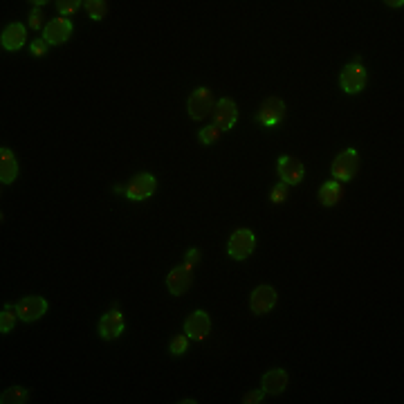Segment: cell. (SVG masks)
<instances>
[{"label":"cell","mask_w":404,"mask_h":404,"mask_svg":"<svg viewBox=\"0 0 404 404\" xmlns=\"http://www.w3.org/2000/svg\"><path fill=\"white\" fill-rule=\"evenodd\" d=\"M184 261H187V263H191V265H195V263L200 261V249H198V247L189 249V252H187V259H184Z\"/></svg>","instance_id":"cell-29"},{"label":"cell","mask_w":404,"mask_h":404,"mask_svg":"<svg viewBox=\"0 0 404 404\" xmlns=\"http://www.w3.org/2000/svg\"><path fill=\"white\" fill-rule=\"evenodd\" d=\"M276 173H279V178L283 184H287V187H297V184L304 182V176H306V167L301 159H297L292 155H283L279 159V164H276Z\"/></svg>","instance_id":"cell-8"},{"label":"cell","mask_w":404,"mask_h":404,"mask_svg":"<svg viewBox=\"0 0 404 404\" xmlns=\"http://www.w3.org/2000/svg\"><path fill=\"white\" fill-rule=\"evenodd\" d=\"M341 195H344L341 182H337V180L323 182L321 189H319V202H321L323 207H334V204L341 200Z\"/></svg>","instance_id":"cell-18"},{"label":"cell","mask_w":404,"mask_h":404,"mask_svg":"<svg viewBox=\"0 0 404 404\" xmlns=\"http://www.w3.org/2000/svg\"><path fill=\"white\" fill-rule=\"evenodd\" d=\"M189 348V337H187V332L184 334H176V337L171 339V346H169V351L171 355H184Z\"/></svg>","instance_id":"cell-22"},{"label":"cell","mask_w":404,"mask_h":404,"mask_svg":"<svg viewBox=\"0 0 404 404\" xmlns=\"http://www.w3.org/2000/svg\"><path fill=\"white\" fill-rule=\"evenodd\" d=\"M14 310H16V308L5 306V310H3V313H0V332H3V334H7V332L14 330L16 315H18V313H14Z\"/></svg>","instance_id":"cell-21"},{"label":"cell","mask_w":404,"mask_h":404,"mask_svg":"<svg viewBox=\"0 0 404 404\" xmlns=\"http://www.w3.org/2000/svg\"><path fill=\"white\" fill-rule=\"evenodd\" d=\"M84 7H86L88 16L92 20H101L103 16L108 14V3H106V0H86Z\"/></svg>","instance_id":"cell-20"},{"label":"cell","mask_w":404,"mask_h":404,"mask_svg":"<svg viewBox=\"0 0 404 404\" xmlns=\"http://www.w3.org/2000/svg\"><path fill=\"white\" fill-rule=\"evenodd\" d=\"M193 283V265L184 261L182 265H178V268H173L167 276V287H169V292L171 294H184V292H189V287Z\"/></svg>","instance_id":"cell-9"},{"label":"cell","mask_w":404,"mask_h":404,"mask_svg":"<svg viewBox=\"0 0 404 404\" xmlns=\"http://www.w3.org/2000/svg\"><path fill=\"white\" fill-rule=\"evenodd\" d=\"M16 313L22 321H37L48 313V301L43 297H22L16 304Z\"/></svg>","instance_id":"cell-14"},{"label":"cell","mask_w":404,"mask_h":404,"mask_svg":"<svg viewBox=\"0 0 404 404\" xmlns=\"http://www.w3.org/2000/svg\"><path fill=\"white\" fill-rule=\"evenodd\" d=\"M287 382H290V377L283 371V368H272L263 375L261 384H263V393H270V396H279L287 389Z\"/></svg>","instance_id":"cell-16"},{"label":"cell","mask_w":404,"mask_h":404,"mask_svg":"<svg viewBox=\"0 0 404 404\" xmlns=\"http://www.w3.org/2000/svg\"><path fill=\"white\" fill-rule=\"evenodd\" d=\"M84 5V3H79V0H59L56 3V9H59V16H70V14H77L79 7Z\"/></svg>","instance_id":"cell-23"},{"label":"cell","mask_w":404,"mask_h":404,"mask_svg":"<svg viewBox=\"0 0 404 404\" xmlns=\"http://www.w3.org/2000/svg\"><path fill=\"white\" fill-rule=\"evenodd\" d=\"M27 41V30L22 22H9V25L0 34V43L7 52H18Z\"/></svg>","instance_id":"cell-15"},{"label":"cell","mask_w":404,"mask_h":404,"mask_svg":"<svg viewBox=\"0 0 404 404\" xmlns=\"http://www.w3.org/2000/svg\"><path fill=\"white\" fill-rule=\"evenodd\" d=\"M332 178L337 180V182H351L355 176H357V171H360V155H357L355 148H346V151H341L337 157L332 159Z\"/></svg>","instance_id":"cell-1"},{"label":"cell","mask_w":404,"mask_h":404,"mask_svg":"<svg viewBox=\"0 0 404 404\" xmlns=\"http://www.w3.org/2000/svg\"><path fill=\"white\" fill-rule=\"evenodd\" d=\"M72 22L63 18V16H56L54 20H50L48 25L43 30V41L48 45H63L67 39L72 37Z\"/></svg>","instance_id":"cell-11"},{"label":"cell","mask_w":404,"mask_h":404,"mask_svg":"<svg viewBox=\"0 0 404 404\" xmlns=\"http://www.w3.org/2000/svg\"><path fill=\"white\" fill-rule=\"evenodd\" d=\"M285 112L287 110H285V103L281 97H268L261 103V108L256 112V122L272 129V126H279L285 119Z\"/></svg>","instance_id":"cell-6"},{"label":"cell","mask_w":404,"mask_h":404,"mask_svg":"<svg viewBox=\"0 0 404 404\" xmlns=\"http://www.w3.org/2000/svg\"><path fill=\"white\" fill-rule=\"evenodd\" d=\"M276 290L272 285H256L249 297V308L254 315H268L270 310L276 306Z\"/></svg>","instance_id":"cell-12"},{"label":"cell","mask_w":404,"mask_h":404,"mask_svg":"<svg viewBox=\"0 0 404 404\" xmlns=\"http://www.w3.org/2000/svg\"><path fill=\"white\" fill-rule=\"evenodd\" d=\"M157 189V180L151 176V173H137L135 178H131V182L126 184V195L131 200L140 202V200H148Z\"/></svg>","instance_id":"cell-7"},{"label":"cell","mask_w":404,"mask_h":404,"mask_svg":"<svg viewBox=\"0 0 404 404\" xmlns=\"http://www.w3.org/2000/svg\"><path fill=\"white\" fill-rule=\"evenodd\" d=\"M184 332H187L189 339L202 341L209 337L211 332V317L204 313V310H193V313L184 319Z\"/></svg>","instance_id":"cell-10"},{"label":"cell","mask_w":404,"mask_h":404,"mask_svg":"<svg viewBox=\"0 0 404 404\" xmlns=\"http://www.w3.org/2000/svg\"><path fill=\"white\" fill-rule=\"evenodd\" d=\"M285 198H287V184H276V187L270 191V200L274 202V204H281V202H285Z\"/></svg>","instance_id":"cell-26"},{"label":"cell","mask_w":404,"mask_h":404,"mask_svg":"<svg viewBox=\"0 0 404 404\" xmlns=\"http://www.w3.org/2000/svg\"><path fill=\"white\" fill-rule=\"evenodd\" d=\"M263 400V391H249V393H245V396H242V404H254V402H261Z\"/></svg>","instance_id":"cell-28"},{"label":"cell","mask_w":404,"mask_h":404,"mask_svg":"<svg viewBox=\"0 0 404 404\" xmlns=\"http://www.w3.org/2000/svg\"><path fill=\"white\" fill-rule=\"evenodd\" d=\"M48 48H50V45L45 43L43 39H37V41L32 43V54H34V56H39V59H41V56H45V52H48Z\"/></svg>","instance_id":"cell-27"},{"label":"cell","mask_w":404,"mask_h":404,"mask_svg":"<svg viewBox=\"0 0 404 404\" xmlns=\"http://www.w3.org/2000/svg\"><path fill=\"white\" fill-rule=\"evenodd\" d=\"M254 247H256V236H254L252 229H236V232L229 236L227 242V254L234 261H245L247 256H252Z\"/></svg>","instance_id":"cell-2"},{"label":"cell","mask_w":404,"mask_h":404,"mask_svg":"<svg viewBox=\"0 0 404 404\" xmlns=\"http://www.w3.org/2000/svg\"><path fill=\"white\" fill-rule=\"evenodd\" d=\"M18 176V162L11 153V148L3 146L0 148V182L3 184H11Z\"/></svg>","instance_id":"cell-17"},{"label":"cell","mask_w":404,"mask_h":404,"mask_svg":"<svg viewBox=\"0 0 404 404\" xmlns=\"http://www.w3.org/2000/svg\"><path fill=\"white\" fill-rule=\"evenodd\" d=\"M45 25H48V22H45V16H43V9L41 7H34L32 9V14H30V27L32 30H45Z\"/></svg>","instance_id":"cell-25"},{"label":"cell","mask_w":404,"mask_h":404,"mask_svg":"<svg viewBox=\"0 0 404 404\" xmlns=\"http://www.w3.org/2000/svg\"><path fill=\"white\" fill-rule=\"evenodd\" d=\"M214 110V92L209 88H195L189 101H187V112L193 122H202L204 117H209Z\"/></svg>","instance_id":"cell-3"},{"label":"cell","mask_w":404,"mask_h":404,"mask_svg":"<svg viewBox=\"0 0 404 404\" xmlns=\"http://www.w3.org/2000/svg\"><path fill=\"white\" fill-rule=\"evenodd\" d=\"M124 328H126V321L119 310H108L99 321V334H101V339H106V341L122 337Z\"/></svg>","instance_id":"cell-13"},{"label":"cell","mask_w":404,"mask_h":404,"mask_svg":"<svg viewBox=\"0 0 404 404\" xmlns=\"http://www.w3.org/2000/svg\"><path fill=\"white\" fill-rule=\"evenodd\" d=\"M30 393L22 386H9L0 393V402L3 404H25Z\"/></svg>","instance_id":"cell-19"},{"label":"cell","mask_w":404,"mask_h":404,"mask_svg":"<svg viewBox=\"0 0 404 404\" xmlns=\"http://www.w3.org/2000/svg\"><path fill=\"white\" fill-rule=\"evenodd\" d=\"M366 81H368L366 67L360 61L348 63L339 74V86L346 95H357V92H362L366 88Z\"/></svg>","instance_id":"cell-4"},{"label":"cell","mask_w":404,"mask_h":404,"mask_svg":"<svg viewBox=\"0 0 404 404\" xmlns=\"http://www.w3.org/2000/svg\"><path fill=\"white\" fill-rule=\"evenodd\" d=\"M218 137H221V131L216 129V126L211 124V126H207V129H202L200 131V135H198V140L202 142V144H214Z\"/></svg>","instance_id":"cell-24"},{"label":"cell","mask_w":404,"mask_h":404,"mask_svg":"<svg viewBox=\"0 0 404 404\" xmlns=\"http://www.w3.org/2000/svg\"><path fill=\"white\" fill-rule=\"evenodd\" d=\"M211 119H214V126L218 131H232L234 124L238 122V106L234 99L229 97H223L221 101L214 103V110H211Z\"/></svg>","instance_id":"cell-5"}]
</instances>
